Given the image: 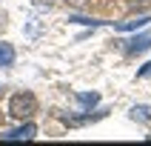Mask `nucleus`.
<instances>
[{
    "mask_svg": "<svg viewBox=\"0 0 151 146\" xmlns=\"http://www.w3.org/2000/svg\"><path fill=\"white\" fill-rule=\"evenodd\" d=\"M37 112V97L32 92H17L12 94V100H9V115L14 120H29Z\"/></svg>",
    "mask_w": 151,
    "mask_h": 146,
    "instance_id": "obj_1",
    "label": "nucleus"
},
{
    "mask_svg": "<svg viewBox=\"0 0 151 146\" xmlns=\"http://www.w3.org/2000/svg\"><path fill=\"white\" fill-rule=\"evenodd\" d=\"M151 49V34H140V37H134V40L126 46V54H140V52Z\"/></svg>",
    "mask_w": 151,
    "mask_h": 146,
    "instance_id": "obj_3",
    "label": "nucleus"
},
{
    "mask_svg": "<svg viewBox=\"0 0 151 146\" xmlns=\"http://www.w3.org/2000/svg\"><path fill=\"white\" fill-rule=\"evenodd\" d=\"M3 94H6V86H0V97H3Z\"/></svg>",
    "mask_w": 151,
    "mask_h": 146,
    "instance_id": "obj_8",
    "label": "nucleus"
},
{
    "mask_svg": "<svg viewBox=\"0 0 151 146\" xmlns=\"http://www.w3.org/2000/svg\"><path fill=\"white\" fill-rule=\"evenodd\" d=\"M77 100L83 103V106H94L97 103V94H77Z\"/></svg>",
    "mask_w": 151,
    "mask_h": 146,
    "instance_id": "obj_6",
    "label": "nucleus"
},
{
    "mask_svg": "<svg viewBox=\"0 0 151 146\" xmlns=\"http://www.w3.org/2000/svg\"><path fill=\"white\" fill-rule=\"evenodd\" d=\"M14 63V49L12 43H0V66H12Z\"/></svg>",
    "mask_w": 151,
    "mask_h": 146,
    "instance_id": "obj_4",
    "label": "nucleus"
},
{
    "mask_svg": "<svg viewBox=\"0 0 151 146\" xmlns=\"http://www.w3.org/2000/svg\"><path fill=\"white\" fill-rule=\"evenodd\" d=\"M151 17H140V20H128V23H117V29H123V32H128V29H140V26H145Z\"/></svg>",
    "mask_w": 151,
    "mask_h": 146,
    "instance_id": "obj_5",
    "label": "nucleus"
},
{
    "mask_svg": "<svg viewBox=\"0 0 151 146\" xmlns=\"http://www.w3.org/2000/svg\"><path fill=\"white\" fill-rule=\"evenodd\" d=\"M34 123H26V126H20V129H14V132H9V135H3V140H32L34 137Z\"/></svg>",
    "mask_w": 151,
    "mask_h": 146,
    "instance_id": "obj_2",
    "label": "nucleus"
},
{
    "mask_svg": "<svg viewBox=\"0 0 151 146\" xmlns=\"http://www.w3.org/2000/svg\"><path fill=\"white\" fill-rule=\"evenodd\" d=\"M137 75H140V77H151V63H145V66L140 69V72H137Z\"/></svg>",
    "mask_w": 151,
    "mask_h": 146,
    "instance_id": "obj_7",
    "label": "nucleus"
}]
</instances>
